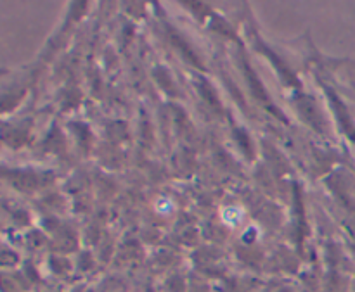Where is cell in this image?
Returning a JSON list of instances; mask_svg holds the SVG:
<instances>
[{
    "label": "cell",
    "instance_id": "6da1fadb",
    "mask_svg": "<svg viewBox=\"0 0 355 292\" xmlns=\"http://www.w3.org/2000/svg\"><path fill=\"white\" fill-rule=\"evenodd\" d=\"M222 221L227 225V227H236L239 225L244 218V211L241 208H236V206H227V208L222 209Z\"/></svg>",
    "mask_w": 355,
    "mask_h": 292
},
{
    "label": "cell",
    "instance_id": "7a4b0ae2",
    "mask_svg": "<svg viewBox=\"0 0 355 292\" xmlns=\"http://www.w3.org/2000/svg\"><path fill=\"white\" fill-rule=\"evenodd\" d=\"M156 209H158L162 215H168L170 211L173 209V204H172V201H170V199H165V197H162V199L156 202Z\"/></svg>",
    "mask_w": 355,
    "mask_h": 292
}]
</instances>
